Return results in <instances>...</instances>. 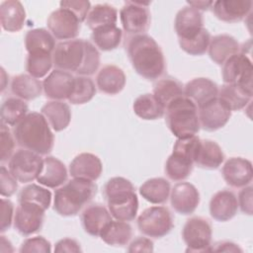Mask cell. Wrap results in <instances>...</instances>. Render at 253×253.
I'll return each mask as SVG.
<instances>
[{"mask_svg":"<svg viewBox=\"0 0 253 253\" xmlns=\"http://www.w3.org/2000/svg\"><path fill=\"white\" fill-rule=\"evenodd\" d=\"M174 26L178 40L191 39L204 29L203 15L191 6L183 7L176 14Z\"/></svg>","mask_w":253,"mask_h":253,"instance_id":"e0dca14e","label":"cell"},{"mask_svg":"<svg viewBox=\"0 0 253 253\" xmlns=\"http://www.w3.org/2000/svg\"><path fill=\"white\" fill-rule=\"evenodd\" d=\"M187 4L198 11H206L212 7V1H188Z\"/></svg>","mask_w":253,"mask_h":253,"instance_id":"9f6ffc18","label":"cell"},{"mask_svg":"<svg viewBox=\"0 0 253 253\" xmlns=\"http://www.w3.org/2000/svg\"><path fill=\"white\" fill-rule=\"evenodd\" d=\"M184 96L189 98L200 108L218 96V87L209 78H194L184 86Z\"/></svg>","mask_w":253,"mask_h":253,"instance_id":"7402d4cb","label":"cell"},{"mask_svg":"<svg viewBox=\"0 0 253 253\" xmlns=\"http://www.w3.org/2000/svg\"><path fill=\"white\" fill-rule=\"evenodd\" d=\"M125 72L117 65L107 64L97 73L96 86L105 94L117 95L125 88Z\"/></svg>","mask_w":253,"mask_h":253,"instance_id":"cb8c5ba5","label":"cell"},{"mask_svg":"<svg viewBox=\"0 0 253 253\" xmlns=\"http://www.w3.org/2000/svg\"><path fill=\"white\" fill-rule=\"evenodd\" d=\"M103 165L100 158L89 152L76 155L69 164V174L73 178L96 181L102 174Z\"/></svg>","mask_w":253,"mask_h":253,"instance_id":"ffe728a7","label":"cell"},{"mask_svg":"<svg viewBox=\"0 0 253 253\" xmlns=\"http://www.w3.org/2000/svg\"><path fill=\"white\" fill-rule=\"evenodd\" d=\"M19 203L36 204L46 211L51 204V193L40 185L30 184L20 191Z\"/></svg>","mask_w":253,"mask_h":253,"instance_id":"b9f144b4","label":"cell"},{"mask_svg":"<svg viewBox=\"0 0 253 253\" xmlns=\"http://www.w3.org/2000/svg\"><path fill=\"white\" fill-rule=\"evenodd\" d=\"M13 134L19 146L40 155H46L53 148L54 136L42 113H29L14 126Z\"/></svg>","mask_w":253,"mask_h":253,"instance_id":"7a4b0ae2","label":"cell"},{"mask_svg":"<svg viewBox=\"0 0 253 253\" xmlns=\"http://www.w3.org/2000/svg\"><path fill=\"white\" fill-rule=\"evenodd\" d=\"M43 159L40 154L31 150L18 149L8 162L11 174L21 183H29L37 180L42 170Z\"/></svg>","mask_w":253,"mask_h":253,"instance_id":"ba28073f","label":"cell"},{"mask_svg":"<svg viewBox=\"0 0 253 253\" xmlns=\"http://www.w3.org/2000/svg\"><path fill=\"white\" fill-rule=\"evenodd\" d=\"M231 111H239L246 107L252 99V92L238 84H223L218 89V96Z\"/></svg>","mask_w":253,"mask_h":253,"instance_id":"e575fe53","label":"cell"},{"mask_svg":"<svg viewBox=\"0 0 253 253\" xmlns=\"http://www.w3.org/2000/svg\"><path fill=\"white\" fill-rule=\"evenodd\" d=\"M59 5L60 8H64L71 11L79 19L81 23L86 20L87 15L91 9V3L86 0L61 1Z\"/></svg>","mask_w":253,"mask_h":253,"instance_id":"681fc988","label":"cell"},{"mask_svg":"<svg viewBox=\"0 0 253 253\" xmlns=\"http://www.w3.org/2000/svg\"><path fill=\"white\" fill-rule=\"evenodd\" d=\"M27 103L18 97H9L1 105V124L15 126L29 113Z\"/></svg>","mask_w":253,"mask_h":253,"instance_id":"8d00e7d4","label":"cell"},{"mask_svg":"<svg viewBox=\"0 0 253 253\" xmlns=\"http://www.w3.org/2000/svg\"><path fill=\"white\" fill-rule=\"evenodd\" d=\"M153 95L166 109L172 101L184 96V86L175 78L164 77L153 85Z\"/></svg>","mask_w":253,"mask_h":253,"instance_id":"d590c367","label":"cell"},{"mask_svg":"<svg viewBox=\"0 0 253 253\" xmlns=\"http://www.w3.org/2000/svg\"><path fill=\"white\" fill-rule=\"evenodd\" d=\"M42 114L50 127L55 131L65 129L71 121V111L68 104L63 101H49L42 107Z\"/></svg>","mask_w":253,"mask_h":253,"instance_id":"f1b7e54d","label":"cell"},{"mask_svg":"<svg viewBox=\"0 0 253 253\" xmlns=\"http://www.w3.org/2000/svg\"><path fill=\"white\" fill-rule=\"evenodd\" d=\"M85 40L74 39L56 43L52 52L55 69L66 72H77L85 58Z\"/></svg>","mask_w":253,"mask_h":253,"instance_id":"8992f818","label":"cell"},{"mask_svg":"<svg viewBox=\"0 0 253 253\" xmlns=\"http://www.w3.org/2000/svg\"><path fill=\"white\" fill-rule=\"evenodd\" d=\"M221 174L230 187L243 188L252 181V163L242 157H231L222 166Z\"/></svg>","mask_w":253,"mask_h":253,"instance_id":"2e32d148","label":"cell"},{"mask_svg":"<svg viewBox=\"0 0 253 253\" xmlns=\"http://www.w3.org/2000/svg\"><path fill=\"white\" fill-rule=\"evenodd\" d=\"M85 58L82 66L76 72L77 75L80 76H91L93 75L99 68L100 65V53L97 47L85 40Z\"/></svg>","mask_w":253,"mask_h":253,"instance_id":"f6af8a7d","label":"cell"},{"mask_svg":"<svg viewBox=\"0 0 253 253\" xmlns=\"http://www.w3.org/2000/svg\"><path fill=\"white\" fill-rule=\"evenodd\" d=\"M238 203L235 194L229 190L216 192L210 201L211 216L217 221H227L235 216Z\"/></svg>","mask_w":253,"mask_h":253,"instance_id":"44dd1931","label":"cell"},{"mask_svg":"<svg viewBox=\"0 0 253 253\" xmlns=\"http://www.w3.org/2000/svg\"><path fill=\"white\" fill-rule=\"evenodd\" d=\"M118 20L117 9L109 4H97L92 7L87 15L85 23L92 31L111 25H116Z\"/></svg>","mask_w":253,"mask_h":253,"instance_id":"74e56055","label":"cell"},{"mask_svg":"<svg viewBox=\"0 0 253 253\" xmlns=\"http://www.w3.org/2000/svg\"><path fill=\"white\" fill-rule=\"evenodd\" d=\"M242 252V249L235 243L230 241H220L211 245V252Z\"/></svg>","mask_w":253,"mask_h":253,"instance_id":"11a10c76","label":"cell"},{"mask_svg":"<svg viewBox=\"0 0 253 253\" xmlns=\"http://www.w3.org/2000/svg\"><path fill=\"white\" fill-rule=\"evenodd\" d=\"M42 90V83L30 74L16 75L11 81L12 93L24 101H31L38 98L41 96Z\"/></svg>","mask_w":253,"mask_h":253,"instance_id":"4dcf8cb0","label":"cell"},{"mask_svg":"<svg viewBox=\"0 0 253 253\" xmlns=\"http://www.w3.org/2000/svg\"><path fill=\"white\" fill-rule=\"evenodd\" d=\"M171 207L180 214L193 213L200 204V193L191 183L181 182L176 184L170 192Z\"/></svg>","mask_w":253,"mask_h":253,"instance_id":"5bb4252c","label":"cell"},{"mask_svg":"<svg viewBox=\"0 0 253 253\" xmlns=\"http://www.w3.org/2000/svg\"><path fill=\"white\" fill-rule=\"evenodd\" d=\"M150 2L126 1L120 11L121 23L124 31L131 36L142 35L150 26Z\"/></svg>","mask_w":253,"mask_h":253,"instance_id":"9c48e42d","label":"cell"},{"mask_svg":"<svg viewBox=\"0 0 253 253\" xmlns=\"http://www.w3.org/2000/svg\"><path fill=\"white\" fill-rule=\"evenodd\" d=\"M138 191L140 196L147 202L154 205H161L167 202L170 196L171 186L166 179L156 177L146 180L139 187Z\"/></svg>","mask_w":253,"mask_h":253,"instance_id":"f546056e","label":"cell"},{"mask_svg":"<svg viewBox=\"0 0 253 253\" xmlns=\"http://www.w3.org/2000/svg\"><path fill=\"white\" fill-rule=\"evenodd\" d=\"M132 109L137 117L146 121L160 119L165 114V107L150 93L138 96L133 102Z\"/></svg>","mask_w":253,"mask_h":253,"instance_id":"836d02e7","label":"cell"},{"mask_svg":"<svg viewBox=\"0 0 253 253\" xmlns=\"http://www.w3.org/2000/svg\"><path fill=\"white\" fill-rule=\"evenodd\" d=\"M128 252H152L153 251V242L143 236H138L133 239L127 248Z\"/></svg>","mask_w":253,"mask_h":253,"instance_id":"f5cc1de1","label":"cell"},{"mask_svg":"<svg viewBox=\"0 0 253 253\" xmlns=\"http://www.w3.org/2000/svg\"><path fill=\"white\" fill-rule=\"evenodd\" d=\"M55 45L54 37L45 29H33L26 34L25 46L28 53L46 52L52 54Z\"/></svg>","mask_w":253,"mask_h":253,"instance_id":"d6a6232c","label":"cell"},{"mask_svg":"<svg viewBox=\"0 0 253 253\" xmlns=\"http://www.w3.org/2000/svg\"><path fill=\"white\" fill-rule=\"evenodd\" d=\"M81 22L69 10L58 8L50 13L46 25L50 34L57 40H74L80 31Z\"/></svg>","mask_w":253,"mask_h":253,"instance_id":"8fae6325","label":"cell"},{"mask_svg":"<svg viewBox=\"0 0 253 253\" xmlns=\"http://www.w3.org/2000/svg\"><path fill=\"white\" fill-rule=\"evenodd\" d=\"M67 169L62 161L53 157L46 156L43 159L42 170L37 178L40 185L46 188H59L67 180Z\"/></svg>","mask_w":253,"mask_h":253,"instance_id":"d4e9b609","label":"cell"},{"mask_svg":"<svg viewBox=\"0 0 253 253\" xmlns=\"http://www.w3.org/2000/svg\"><path fill=\"white\" fill-rule=\"evenodd\" d=\"M212 230L210 221L202 216H193L184 224L182 237L186 252H211Z\"/></svg>","mask_w":253,"mask_h":253,"instance_id":"52a82bcc","label":"cell"},{"mask_svg":"<svg viewBox=\"0 0 253 253\" xmlns=\"http://www.w3.org/2000/svg\"><path fill=\"white\" fill-rule=\"evenodd\" d=\"M1 232H5L6 230H8L11 225L12 222H14V216H15V212H14V205L10 200L7 199H2L1 200Z\"/></svg>","mask_w":253,"mask_h":253,"instance_id":"f907efd6","label":"cell"},{"mask_svg":"<svg viewBox=\"0 0 253 253\" xmlns=\"http://www.w3.org/2000/svg\"><path fill=\"white\" fill-rule=\"evenodd\" d=\"M26 21V11L20 1L7 0L0 5V22L2 28L10 33L23 29Z\"/></svg>","mask_w":253,"mask_h":253,"instance_id":"83f0119b","label":"cell"},{"mask_svg":"<svg viewBox=\"0 0 253 253\" xmlns=\"http://www.w3.org/2000/svg\"><path fill=\"white\" fill-rule=\"evenodd\" d=\"M106 201L108 210L115 219L127 222L135 218L138 211V199L135 191L122 193Z\"/></svg>","mask_w":253,"mask_h":253,"instance_id":"ac0fdd59","label":"cell"},{"mask_svg":"<svg viewBox=\"0 0 253 253\" xmlns=\"http://www.w3.org/2000/svg\"><path fill=\"white\" fill-rule=\"evenodd\" d=\"M123 32L117 25L102 27L92 31L91 40L94 44L103 51L116 49L122 42Z\"/></svg>","mask_w":253,"mask_h":253,"instance_id":"f35d334b","label":"cell"},{"mask_svg":"<svg viewBox=\"0 0 253 253\" xmlns=\"http://www.w3.org/2000/svg\"><path fill=\"white\" fill-rule=\"evenodd\" d=\"M111 220L109 210L100 204L90 205L81 212V223L85 232L94 237L100 236L103 228Z\"/></svg>","mask_w":253,"mask_h":253,"instance_id":"603a6c76","label":"cell"},{"mask_svg":"<svg viewBox=\"0 0 253 253\" xmlns=\"http://www.w3.org/2000/svg\"><path fill=\"white\" fill-rule=\"evenodd\" d=\"M19 251L21 253H49L51 251V244L42 236H35L24 240Z\"/></svg>","mask_w":253,"mask_h":253,"instance_id":"7dc6e473","label":"cell"},{"mask_svg":"<svg viewBox=\"0 0 253 253\" xmlns=\"http://www.w3.org/2000/svg\"><path fill=\"white\" fill-rule=\"evenodd\" d=\"M251 0H217L212 4L215 17L225 23H237L246 18L252 9Z\"/></svg>","mask_w":253,"mask_h":253,"instance_id":"d6986e66","label":"cell"},{"mask_svg":"<svg viewBox=\"0 0 253 253\" xmlns=\"http://www.w3.org/2000/svg\"><path fill=\"white\" fill-rule=\"evenodd\" d=\"M132 236V228L126 221L111 220L101 231V239L108 245L125 246Z\"/></svg>","mask_w":253,"mask_h":253,"instance_id":"1f68e13d","label":"cell"},{"mask_svg":"<svg viewBox=\"0 0 253 253\" xmlns=\"http://www.w3.org/2000/svg\"><path fill=\"white\" fill-rule=\"evenodd\" d=\"M53 65L52 54L46 52L28 53L26 59V70L31 76L40 79L44 77Z\"/></svg>","mask_w":253,"mask_h":253,"instance_id":"7bdbcfd3","label":"cell"},{"mask_svg":"<svg viewBox=\"0 0 253 253\" xmlns=\"http://www.w3.org/2000/svg\"><path fill=\"white\" fill-rule=\"evenodd\" d=\"M17 179L11 174L9 169L1 166L0 170V194L2 197H11L18 189Z\"/></svg>","mask_w":253,"mask_h":253,"instance_id":"c3c4849f","label":"cell"},{"mask_svg":"<svg viewBox=\"0 0 253 253\" xmlns=\"http://www.w3.org/2000/svg\"><path fill=\"white\" fill-rule=\"evenodd\" d=\"M231 112L229 107L216 97L198 108L200 126L207 131L217 130L227 124Z\"/></svg>","mask_w":253,"mask_h":253,"instance_id":"7c38bea8","label":"cell"},{"mask_svg":"<svg viewBox=\"0 0 253 253\" xmlns=\"http://www.w3.org/2000/svg\"><path fill=\"white\" fill-rule=\"evenodd\" d=\"M96 94V85L89 76L77 75L74 77V86L68 101L73 105H83L93 99Z\"/></svg>","mask_w":253,"mask_h":253,"instance_id":"60d3db41","label":"cell"},{"mask_svg":"<svg viewBox=\"0 0 253 253\" xmlns=\"http://www.w3.org/2000/svg\"><path fill=\"white\" fill-rule=\"evenodd\" d=\"M252 197H253V188L252 186L243 187L238 194L237 203L243 213L248 215L252 214Z\"/></svg>","mask_w":253,"mask_h":253,"instance_id":"816d5d0a","label":"cell"},{"mask_svg":"<svg viewBox=\"0 0 253 253\" xmlns=\"http://www.w3.org/2000/svg\"><path fill=\"white\" fill-rule=\"evenodd\" d=\"M173 226L172 213L166 207L147 208L137 217V227L147 237L161 238L167 235Z\"/></svg>","mask_w":253,"mask_h":253,"instance_id":"5b68a950","label":"cell"},{"mask_svg":"<svg viewBox=\"0 0 253 253\" xmlns=\"http://www.w3.org/2000/svg\"><path fill=\"white\" fill-rule=\"evenodd\" d=\"M252 61L243 52L230 56L221 69L224 84H238L252 92Z\"/></svg>","mask_w":253,"mask_h":253,"instance_id":"30bf717a","label":"cell"},{"mask_svg":"<svg viewBox=\"0 0 253 253\" xmlns=\"http://www.w3.org/2000/svg\"><path fill=\"white\" fill-rule=\"evenodd\" d=\"M95 181L73 178L54 192L53 210L62 216L76 215L97 194Z\"/></svg>","mask_w":253,"mask_h":253,"instance_id":"3957f363","label":"cell"},{"mask_svg":"<svg viewBox=\"0 0 253 253\" xmlns=\"http://www.w3.org/2000/svg\"><path fill=\"white\" fill-rule=\"evenodd\" d=\"M211 35L205 28L195 37L187 40H179L180 47L190 55H203L208 50Z\"/></svg>","mask_w":253,"mask_h":253,"instance_id":"ee69618b","label":"cell"},{"mask_svg":"<svg viewBox=\"0 0 253 253\" xmlns=\"http://www.w3.org/2000/svg\"><path fill=\"white\" fill-rule=\"evenodd\" d=\"M80 244L73 238H63L56 242L54 252H81Z\"/></svg>","mask_w":253,"mask_h":253,"instance_id":"db71d44e","label":"cell"},{"mask_svg":"<svg viewBox=\"0 0 253 253\" xmlns=\"http://www.w3.org/2000/svg\"><path fill=\"white\" fill-rule=\"evenodd\" d=\"M15 136L8 126L1 124L0 127V160L2 163L9 161L14 154Z\"/></svg>","mask_w":253,"mask_h":253,"instance_id":"bcb514c9","label":"cell"},{"mask_svg":"<svg viewBox=\"0 0 253 253\" xmlns=\"http://www.w3.org/2000/svg\"><path fill=\"white\" fill-rule=\"evenodd\" d=\"M74 77L70 72L59 69L52 70L42 82L44 95L55 101L68 100L73 90Z\"/></svg>","mask_w":253,"mask_h":253,"instance_id":"9a60e30c","label":"cell"},{"mask_svg":"<svg viewBox=\"0 0 253 253\" xmlns=\"http://www.w3.org/2000/svg\"><path fill=\"white\" fill-rule=\"evenodd\" d=\"M224 161L221 147L213 140L200 139L195 154L194 164L204 169H216Z\"/></svg>","mask_w":253,"mask_h":253,"instance_id":"4316f807","label":"cell"},{"mask_svg":"<svg viewBox=\"0 0 253 253\" xmlns=\"http://www.w3.org/2000/svg\"><path fill=\"white\" fill-rule=\"evenodd\" d=\"M166 125L177 138L197 135L201 126L198 107L189 98L182 96L172 101L165 109Z\"/></svg>","mask_w":253,"mask_h":253,"instance_id":"277c9868","label":"cell"},{"mask_svg":"<svg viewBox=\"0 0 253 253\" xmlns=\"http://www.w3.org/2000/svg\"><path fill=\"white\" fill-rule=\"evenodd\" d=\"M42 208L32 203H20L14 216V227L22 235L28 236L38 232L44 219Z\"/></svg>","mask_w":253,"mask_h":253,"instance_id":"4fadbf2b","label":"cell"},{"mask_svg":"<svg viewBox=\"0 0 253 253\" xmlns=\"http://www.w3.org/2000/svg\"><path fill=\"white\" fill-rule=\"evenodd\" d=\"M193 165L194 162L188 157L172 152L165 164V174L172 181H182L190 176Z\"/></svg>","mask_w":253,"mask_h":253,"instance_id":"ab89813d","label":"cell"},{"mask_svg":"<svg viewBox=\"0 0 253 253\" xmlns=\"http://www.w3.org/2000/svg\"><path fill=\"white\" fill-rule=\"evenodd\" d=\"M239 49L240 46L237 40L227 34L216 35L211 38L208 47L211 59L218 65H222L230 56L238 53Z\"/></svg>","mask_w":253,"mask_h":253,"instance_id":"484cf974","label":"cell"},{"mask_svg":"<svg viewBox=\"0 0 253 253\" xmlns=\"http://www.w3.org/2000/svg\"><path fill=\"white\" fill-rule=\"evenodd\" d=\"M129 61L137 74L147 80L158 79L165 71L161 47L148 35L131 36L126 44Z\"/></svg>","mask_w":253,"mask_h":253,"instance_id":"6da1fadb","label":"cell"}]
</instances>
